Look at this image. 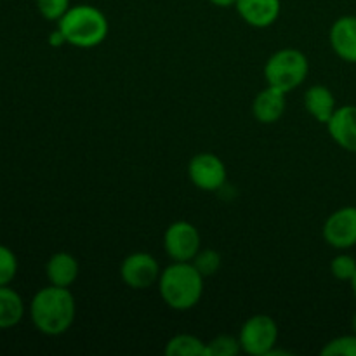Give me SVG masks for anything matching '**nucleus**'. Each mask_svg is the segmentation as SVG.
Wrapping results in <instances>:
<instances>
[{
  "mask_svg": "<svg viewBox=\"0 0 356 356\" xmlns=\"http://www.w3.org/2000/svg\"><path fill=\"white\" fill-rule=\"evenodd\" d=\"M76 316V302L70 289H40L30 302V320L35 329L44 336H63L72 329Z\"/></svg>",
  "mask_w": 356,
  "mask_h": 356,
  "instance_id": "f257e3e1",
  "label": "nucleus"
},
{
  "mask_svg": "<svg viewBox=\"0 0 356 356\" xmlns=\"http://www.w3.org/2000/svg\"><path fill=\"white\" fill-rule=\"evenodd\" d=\"M204 280L200 271L193 266L191 261L177 263L162 270L159 278V294L162 301L176 312H188L200 302L204 296Z\"/></svg>",
  "mask_w": 356,
  "mask_h": 356,
  "instance_id": "f03ea898",
  "label": "nucleus"
},
{
  "mask_svg": "<svg viewBox=\"0 0 356 356\" xmlns=\"http://www.w3.org/2000/svg\"><path fill=\"white\" fill-rule=\"evenodd\" d=\"M58 30L66 44L79 49H92L103 44L110 31V23L104 13L89 3L72 6L58 21Z\"/></svg>",
  "mask_w": 356,
  "mask_h": 356,
  "instance_id": "7ed1b4c3",
  "label": "nucleus"
},
{
  "mask_svg": "<svg viewBox=\"0 0 356 356\" xmlns=\"http://www.w3.org/2000/svg\"><path fill=\"white\" fill-rule=\"evenodd\" d=\"M309 73V61L299 49L285 47L273 52L264 65V79L268 86L282 89L284 92L298 89Z\"/></svg>",
  "mask_w": 356,
  "mask_h": 356,
  "instance_id": "20e7f679",
  "label": "nucleus"
},
{
  "mask_svg": "<svg viewBox=\"0 0 356 356\" xmlns=\"http://www.w3.org/2000/svg\"><path fill=\"white\" fill-rule=\"evenodd\" d=\"M243 353L270 356L278 343V325L270 315H254L242 325L238 334Z\"/></svg>",
  "mask_w": 356,
  "mask_h": 356,
  "instance_id": "39448f33",
  "label": "nucleus"
},
{
  "mask_svg": "<svg viewBox=\"0 0 356 356\" xmlns=\"http://www.w3.org/2000/svg\"><path fill=\"white\" fill-rule=\"evenodd\" d=\"M202 249V236L197 226L188 221H174L163 233V250L177 263L193 261Z\"/></svg>",
  "mask_w": 356,
  "mask_h": 356,
  "instance_id": "423d86ee",
  "label": "nucleus"
},
{
  "mask_svg": "<svg viewBox=\"0 0 356 356\" xmlns=\"http://www.w3.org/2000/svg\"><path fill=\"white\" fill-rule=\"evenodd\" d=\"M160 273H162V268L159 261L148 252L129 254L120 264L122 282L134 291H146L159 284Z\"/></svg>",
  "mask_w": 356,
  "mask_h": 356,
  "instance_id": "0eeeda50",
  "label": "nucleus"
},
{
  "mask_svg": "<svg viewBox=\"0 0 356 356\" xmlns=\"http://www.w3.org/2000/svg\"><path fill=\"white\" fill-rule=\"evenodd\" d=\"M188 177L202 191H219L225 188L228 170L214 153H198L188 163Z\"/></svg>",
  "mask_w": 356,
  "mask_h": 356,
  "instance_id": "6e6552de",
  "label": "nucleus"
},
{
  "mask_svg": "<svg viewBox=\"0 0 356 356\" xmlns=\"http://www.w3.org/2000/svg\"><path fill=\"white\" fill-rule=\"evenodd\" d=\"M323 240L332 249L348 250L356 245V207L346 205L337 209L323 222Z\"/></svg>",
  "mask_w": 356,
  "mask_h": 356,
  "instance_id": "1a4fd4ad",
  "label": "nucleus"
},
{
  "mask_svg": "<svg viewBox=\"0 0 356 356\" xmlns=\"http://www.w3.org/2000/svg\"><path fill=\"white\" fill-rule=\"evenodd\" d=\"M327 131L330 138L344 152L356 153V106L344 104L337 106L330 120L327 122Z\"/></svg>",
  "mask_w": 356,
  "mask_h": 356,
  "instance_id": "9d476101",
  "label": "nucleus"
},
{
  "mask_svg": "<svg viewBox=\"0 0 356 356\" xmlns=\"http://www.w3.org/2000/svg\"><path fill=\"white\" fill-rule=\"evenodd\" d=\"M240 17L252 28H270L282 13V0H236Z\"/></svg>",
  "mask_w": 356,
  "mask_h": 356,
  "instance_id": "9b49d317",
  "label": "nucleus"
},
{
  "mask_svg": "<svg viewBox=\"0 0 356 356\" xmlns=\"http://www.w3.org/2000/svg\"><path fill=\"white\" fill-rule=\"evenodd\" d=\"M285 106H287V92L273 86H268L254 97L252 115L259 124L270 125L284 117Z\"/></svg>",
  "mask_w": 356,
  "mask_h": 356,
  "instance_id": "f8f14e48",
  "label": "nucleus"
},
{
  "mask_svg": "<svg viewBox=\"0 0 356 356\" xmlns=\"http://www.w3.org/2000/svg\"><path fill=\"white\" fill-rule=\"evenodd\" d=\"M329 42L343 61L356 65V16H341L330 26Z\"/></svg>",
  "mask_w": 356,
  "mask_h": 356,
  "instance_id": "ddd939ff",
  "label": "nucleus"
},
{
  "mask_svg": "<svg viewBox=\"0 0 356 356\" xmlns=\"http://www.w3.org/2000/svg\"><path fill=\"white\" fill-rule=\"evenodd\" d=\"M45 275L51 285L70 289L80 275V264L70 252H56L45 264Z\"/></svg>",
  "mask_w": 356,
  "mask_h": 356,
  "instance_id": "4468645a",
  "label": "nucleus"
},
{
  "mask_svg": "<svg viewBox=\"0 0 356 356\" xmlns=\"http://www.w3.org/2000/svg\"><path fill=\"white\" fill-rule=\"evenodd\" d=\"M305 108L316 122L327 124L337 110L336 97L327 86H312L305 92Z\"/></svg>",
  "mask_w": 356,
  "mask_h": 356,
  "instance_id": "2eb2a0df",
  "label": "nucleus"
},
{
  "mask_svg": "<svg viewBox=\"0 0 356 356\" xmlns=\"http://www.w3.org/2000/svg\"><path fill=\"white\" fill-rule=\"evenodd\" d=\"M24 316V301L9 285H0V330L16 327Z\"/></svg>",
  "mask_w": 356,
  "mask_h": 356,
  "instance_id": "dca6fc26",
  "label": "nucleus"
},
{
  "mask_svg": "<svg viewBox=\"0 0 356 356\" xmlns=\"http://www.w3.org/2000/svg\"><path fill=\"white\" fill-rule=\"evenodd\" d=\"M167 356H209L207 343L193 334H177L165 346Z\"/></svg>",
  "mask_w": 356,
  "mask_h": 356,
  "instance_id": "f3484780",
  "label": "nucleus"
},
{
  "mask_svg": "<svg viewBox=\"0 0 356 356\" xmlns=\"http://www.w3.org/2000/svg\"><path fill=\"white\" fill-rule=\"evenodd\" d=\"M193 266L200 271V275L204 278H211L221 270L222 257L218 250L214 249H200L197 256L193 257Z\"/></svg>",
  "mask_w": 356,
  "mask_h": 356,
  "instance_id": "a211bd4d",
  "label": "nucleus"
},
{
  "mask_svg": "<svg viewBox=\"0 0 356 356\" xmlns=\"http://www.w3.org/2000/svg\"><path fill=\"white\" fill-rule=\"evenodd\" d=\"M240 351H242V346H240L238 337L228 336V334L214 337V339L207 343L209 356H235Z\"/></svg>",
  "mask_w": 356,
  "mask_h": 356,
  "instance_id": "6ab92c4d",
  "label": "nucleus"
},
{
  "mask_svg": "<svg viewBox=\"0 0 356 356\" xmlns=\"http://www.w3.org/2000/svg\"><path fill=\"white\" fill-rule=\"evenodd\" d=\"M323 356H356V336H339L329 341L320 351Z\"/></svg>",
  "mask_w": 356,
  "mask_h": 356,
  "instance_id": "aec40b11",
  "label": "nucleus"
},
{
  "mask_svg": "<svg viewBox=\"0 0 356 356\" xmlns=\"http://www.w3.org/2000/svg\"><path fill=\"white\" fill-rule=\"evenodd\" d=\"M330 273L334 278L341 282H351L356 273V259L350 254H337L330 263Z\"/></svg>",
  "mask_w": 356,
  "mask_h": 356,
  "instance_id": "412c9836",
  "label": "nucleus"
},
{
  "mask_svg": "<svg viewBox=\"0 0 356 356\" xmlns=\"http://www.w3.org/2000/svg\"><path fill=\"white\" fill-rule=\"evenodd\" d=\"M17 275V257L9 247L0 245V285H9Z\"/></svg>",
  "mask_w": 356,
  "mask_h": 356,
  "instance_id": "4be33fe9",
  "label": "nucleus"
},
{
  "mask_svg": "<svg viewBox=\"0 0 356 356\" xmlns=\"http://www.w3.org/2000/svg\"><path fill=\"white\" fill-rule=\"evenodd\" d=\"M72 7L70 0H37L40 16L47 21H59Z\"/></svg>",
  "mask_w": 356,
  "mask_h": 356,
  "instance_id": "5701e85b",
  "label": "nucleus"
},
{
  "mask_svg": "<svg viewBox=\"0 0 356 356\" xmlns=\"http://www.w3.org/2000/svg\"><path fill=\"white\" fill-rule=\"evenodd\" d=\"M49 44L54 45V47H61L63 44H66V40H65V37H63L61 31L56 30V31H52L51 35H49Z\"/></svg>",
  "mask_w": 356,
  "mask_h": 356,
  "instance_id": "b1692460",
  "label": "nucleus"
},
{
  "mask_svg": "<svg viewBox=\"0 0 356 356\" xmlns=\"http://www.w3.org/2000/svg\"><path fill=\"white\" fill-rule=\"evenodd\" d=\"M212 6L221 7V9H226V7H233L236 3V0H209Z\"/></svg>",
  "mask_w": 356,
  "mask_h": 356,
  "instance_id": "393cba45",
  "label": "nucleus"
},
{
  "mask_svg": "<svg viewBox=\"0 0 356 356\" xmlns=\"http://www.w3.org/2000/svg\"><path fill=\"white\" fill-rule=\"evenodd\" d=\"M351 291H353V294H355V299H356V273H355V277L351 278Z\"/></svg>",
  "mask_w": 356,
  "mask_h": 356,
  "instance_id": "a878e982",
  "label": "nucleus"
},
{
  "mask_svg": "<svg viewBox=\"0 0 356 356\" xmlns=\"http://www.w3.org/2000/svg\"><path fill=\"white\" fill-rule=\"evenodd\" d=\"M353 334L356 336V313H355V316H353Z\"/></svg>",
  "mask_w": 356,
  "mask_h": 356,
  "instance_id": "bb28decb",
  "label": "nucleus"
}]
</instances>
